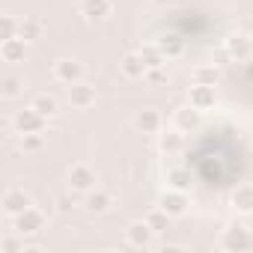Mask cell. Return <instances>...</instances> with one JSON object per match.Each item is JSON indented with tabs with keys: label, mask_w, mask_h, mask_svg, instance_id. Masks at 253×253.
<instances>
[{
	"label": "cell",
	"mask_w": 253,
	"mask_h": 253,
	"mask_svg": "<svg viewBox=\"0 0 253 253\" xmlns=\"http://www.w3.org/2000/svg\"><path fill=\"white\" fill-rule=\"evenodd\" d=\"M45 125H48V119L30 104V107H21V110H15V116H12V128H15V134H30V131H45Z\"/></svg>",
	"instance_id": "6da1fadb"
},
{
	"label": "cell",
	"mask_w": 253,
	"mask_h": 253,
	"mask_svg": "<svg viewBox=\"0 0 253 253\" xmlns=\"http://www.w3.org/2000/svg\"><path fill=\"white\" fill-rule=\"evenodd\" d=\"M220 250H229V253L253 250V232H250L247 226H229V229H223V235H220Z\"/></svg>",
	"instance_id": "7a4b0ae2"
},
{
	"label": "cell",
	"mask_w": 253,
	"mask_h": 253,
	"mask_svg": "<svg viewBox=\"0 0 253 253\" xmlns=\"http://www.w3.org/2000/svg\"><path fill=\"white\" fill-rule=\"evenodd\" d=\"M66 179H69V191H75V194H89L98 182V176L89 164H72Z\"/></svg>",
	"instance_id": "3957f363"
},
{
	"label": "cell",
	"mask_w": 253,
	"mask_h": 253,
	"mask_svg": "<svg viewBox=\"0 0 253 253\" xmlns=\"http://www.w3.org/2000/svg\"><path fill=\"white\" fill-rule=\"evenodd\" d=\"M155 229H152V223L143 217V220H131L128 226H125V241H128L131 247H152V241H155Z\"/></svg>",
	"instance_id": "277c9868"
},
{
	"label": "cell",
	"mask_w": 253,
	"mask_h": 253,
	"mask_svg": "<svg viewBox=\"0 0 253 253\" xmlns=\"http://www.w3.org/2000/svg\"><path fill=\"white\" fill-rule=\"evenodd\" d=\"M15 220V232L18 235H36L39 229H45V211L42 209H36V206H30V209H24L18 217H12Z\"/></svg>",
	"instance_id": "5b68a950"
},
{
	"label": "cell",
	"mask_w": 253,
	"mask_h": 253,
	"mask_svg": "<svg viewBox=\"0 0 253 253\" xmlns=\"http://www.w3.org/2000/svg\"><path fill=\"white\" fill-rule=\"evenodd\" d=\"M66 98H69V104L75 107V110H86V107H92L95 104V86L92 84H86V81H78V84H72L69 89H66Z\"/></svg>",
	"instance_id": "8992f818"
},
{
	"label": "cell",
	"mask_w": 253,
	"mask_h": 253,
	"mask_svg": "<svg viewBox=\"0 0 253 253\" xmlns=\"http://www.w3.org/2000/svg\"><path fill=\"white\" fill-rule=\"evenodd\" d=\"M54 78H57L60 84L72 86V84L84 81V66H81L75 57H60V60L54 63Z\"/></svg>",
	"instance_id": "52a82bcc"
},
{
	"label": "cell",
	"mask_w": 253,
	"mask_h": 253,
	"mask_svg": "<svg viewBox=\"0 0 253 253\" xmlns=\"http://www.w3.org/2000/svg\"><path fill=\"white\" fill-rule=\"evenodd\" d=\"M158 206L170 214V217H182L185 211H188V194L185 191H179V188H167L164 194H161V200H158Z\"/></svg>",
	"instance_id": "ba28073f"
},
{
	"label": "cell",
	"mask_w": 253,
	"mask_h": 253,
	"mask_svg": "<svg viewBox=\"0 0 253 253\" xmlns=\"http://www.w3.org/2000/svg\"><path fill=\"white\" fill-rule=\"evenodd\" d=\"M134 128L143 131V134H161V128H164V116H161V110H155V107L137 110V113H134Z\"/></svg>",
	"instance_id": "9c48e42d"
},
{
	"label": "cell",
	"mask_w": 253,
	"mask_h": 253,
	"mask_svg": "<svg viewBox=\"0 0 253 253\" xmlns=\"http://www.w3.org/2000/svg\"><path fill=\"white\" fill-rule=\"evenodd\" d=\"M214 101H217L214 86H209V84H191V89H188V104L191 107H197L200 113H206V110L214 107Z\"/></svg>",
	"instance_id": "30bf717a"
},
{
	"label": "cell",
	"mask_w": 253,
	"mask_h": 253,
	"mask_svg": "<svg viewBox=\"0 0 253 253\" xmlns=\"http://www.w3.org/2000/svg\"><path fill=\"white\" fill-rule=\"evenodd\" d=\"M0 206H3V211L9 214V217H18L24 209H30L33 203H30V194L24 191V188H9L6 194H3V200H0Z\"/></svg>",
	"instance_id": "8fae6325"
},
{
	"label": "cell",
	"mask_w": 253,
	"mask_h": 253,
	"mask_svg": "<svg viewBox=\"0 0 253 253\" xmlns=\"http://www.w3.org/2000/svg\"><path fill=\"white\" fill-rule=\"evenodd\" d=\"M223 48H226V54H229L232 60H238V63H244V60L253 57V39H250L247 33H232Z\"/></svg>",
	"instance_id": "7c38bea8"
},
{
	"label": "cell",
	"mask_w": 253,
	"mask_h": 253,
	"mask_svg": "<svg viewBox=\"0 0 253 253\" xmlns=\"http://www.w3.org/2000/svg\"><path fill=\"white\" fill-rule=\"evenodd\" d=\"M119 72L128 78V81H140V78H146V63H143V57H140V51H128L122 60H119Z\"/></svg>",
	"instance_id": "4fadbf2b"
},
{
	"label": "cell",
	"mask_w": 253,
	"mask_h": 253,
	"mask_svg": "<svg viewBox=\"0 0 253 253\" xmlns=\"http://www.w3.org/2000/svg\"><path fill=\"white\" fill-rule=\"evenodd\" d=\"M229 203L238 214H253V182H241L238 188H232Z\"/></svg>",
	"instance_id": "5bb4252c"
},
{
	"label": "cell",
	"mask_w": 253,
	"mask_h": 253,
	"mask_svg": "<svg viewBox=\"0 0 253 253\" xmlns=\"http://www.w3.org/2000/svg\"><path fill=\"white\" fill-rule=\"evenodd\" d=\"M84 206H86V211H89V214H104V211H110L113 197H110L107 191H101V188H92V191L86 194Z\"/></svg>",
	"instance_id": "9a60e30c"
},
{
	"label": "cell",
	"mask_w": 253,
	"mask_h": 253,
	"mask_svg": "<svg viewBox=\"0 0 253 253\" xmlns=\"http://www.w3.org/2000/svg\"><path fill=\"white\" fill-rule=\"evenodd\" d=\"M0 57H3L6 63H24V57H27V42H24L21 36L0 42Z\"/></svg>",
	"instance_id": "2e32d148"
},
{
	"label": "cell",
	"mask_w": 253,
	"mask_h": 253,
	"mask_svg": "<svg viewBox=\"0 0 253 253\" xmlns=\"http://www.w3.org/2000/svg\"><path fill=\"white\" fill-rule=\"evenodd\" d=\"M81 15L86 21H104L110 15V0H81Z\"/></svg>",
	"instance_id": "e0dca14e"
},
{
	"label": "cell",
	"mask_w": 253,
	"mask_h": 253,
	"mask_svg": "<svg viewBox=\"0 0 253 253\" xmlns=\"http://www.w3.org/2000/svg\"><path fill=\"white\" fill-rule=\"evenodd\" d=\"M173 125H176L179 131L191 134L197 125H200V110H197V107H191V104H188V107H182V110H176V113H173Z\"/></svg>",
	"instance_id": "ac0fdd59"
},
{
	"label": "cell",
	"mask_w": 253,
	"mask_h": 253,
	"mask_svg": "<svg viewBox=\"0 0 253 253\" xmlns=\"http://www.w3.org/2000/svg\"><path fill=\"white\" fill-rule=\"evenodd\" d=\"M155 45L161 48V54H164L167 60H173V57H182V51H185V39H182L179 33H173V30H170V33H164V36H161Z\"/></svg>",
	"instance_id": "d6986e66"
},
{
	"label": "cell",
	"mask_w": 253,
	"mask_h": 253,
	"mask_svg": "<svg viewBox=\"0 0 253 253\" xmlns=\"http://www.w3.org/2000/svg\"><path fill=\"white\" fill-rule=\"evenodd\" d=\"M220 81V72H217V66L211 63V66H197L194 72H191V84H209V86H214Z\"/></svg>",
	"instance_id": "ffe728a7"
},
{
	"label": "cell",
	"mask_w": 253,
	"mask_h": 253,
	"mask_svg": "<svg viewBox=\"0 0 253 253\" xmlns=\"http://www.w3.org/2000/svg\"><path fill=\"white\" fill-rule=\"evenodd\" d=\"M33 107L45 116V119H54L57 113H60V104H57V98L54 95H48V92H42V95H36L33 98Z\"/></svg>",
	"instance_id": "44dd1931"
},
{
	"label": "cell",
	"mask_w": 253,
	"mask_h": 253,
	"mask_svg": "<svg viewBox=\"0 0 253 253\" xmlns=\"http://www.w3.org/2000/svg\"><path fill=\"white\" fill-rule=\"evenodd\" d=\"M140 57H143V63H146V69H161L164 63H167V57L161 54V48L152 42V45H143L140 48Z\"/></svg>",
	"instance_id": "7402d4cb"
},
{
	"label": "cell",
	"mask_w": 253,
	"mask_h": 253,
	"mask_svg": "<svg viewBox=\"0 0 253 253\" xmlns=\"http://www.w3.org/2000/svg\"><path fill=\"white\" fill-rule=\"evenodd\" d=\"M185 131H167V134H158L161 137V152H167V155H176L182 146H185V137H182Z\"/></svg>",
	"instance_id": "603a6c76"
},
{
	"label": "cell",
	"mask_w": 253,
	"mask_h": 253,
	"mask_svg": "<svg viewBox=\"0 0 253 253\" xmlns=\"http://www.w3.org/2000/svg\"><path fill=\"white\" fill-rule=\"evenodd\" d=\"M191 185V173L185 167H170L167 170V188H179V191H188Z\"/></svg>",
	"instance_id": "cb8c5ba5"
},
{
	"label": "cell",
	"mask_w": 253,
	"mask_h": 253,
	"mask_svg": "<svg viewBox=\"0 0 253 253\" xmlns=\"http://www.w3.org/2000/svg\"><path fill=\"white\" fill-rule=\"evenodd\" d=\"M24 92V81L15 78V75H6L3 81H0V95L3 98H18Z\"/></svg>",
	"instance_id": "d4e9b609"
},
{
	"label": "cell",
	"mask_w": 253,
	"mask_h": 253,
	"mask_svg": "<svg viewBox=\"0 0 253 253\" xmlns=\"http://www.w3.org/2000/svg\"><path fill=\"white\" fill-rule=\"evenodd\" d=\"M39 33H42V24H39L36 18H24V21L18 24V36H21L24 42H36Z\"/></svg>",
	"instance_id": "484cf974"
},
{
	"label": "cell",
	"mask_w": 253,
	"mask_h": 253,
	"mask_svg": "<svg viewBox=\"0 0 253 253\" xmlns=\"http://www.w3.org/2000/svg\"><path fill=\"white\" fill-rule=\"evenodd\" d=\"M18 143L24 152H39L45 146V134L42 131H30V134H18Z\"/></svg>",
	"instance_id": "4316f807"
},
{
	"label": "cell",
	"mask_w": 253,
	"mask_h": 253,
	"mask_svg": "<svg viewBox=\"0 0 253 253\" xmlns=\"http://www.w3.org/2000/svg\"><path fill=\"white\" fill-rule=\"evenodd\" d=\"M18 24L12 15H0V42H6V39H15L18 36Z\"/></svg>",
	"instance_id": "83f0119b"
},
{
	"label": "cell",
	"mask_w": 253,
	"mask_h": 253,
	"mask_svg": "<svg viewBox=\"0 0 253 253\" xmlns=\"http://www.w3.org/2000/svg\"><path fill=\"white\" fill-rule=\"evenodd\" d=\"M146 220L152 223V229H155V232H164V229H167V220H170V214H167V211L158 206L155 211H149V214H146Z\"/></svg>",
	"instance_id": "f1b7e54d"
},
{
	"label": "cell",
	"mask_w": 253,
	"mask_h": 253,
	"mask_svg": "<svg viewBox=\"0 0 253 253\" xmlns=\"http://www.w3.org/2000/svg\"><path fill=\"white\" fill-rule=\"evenodd\" d=\"M0 247H3L6 253H21V244L15 238H3V244H0Z\"/></svg>",
	"instance_id": "f546056e"
},
{
	"label": "cell",
	"mask_w": 253,
	"mask_h": 253,
	"mask_svg": "<svg viewBox=\"0 0 253 253\" xmlns=\"http://www.w3.org/2000/svg\"><path fill=\"white\" fill-rule=\"evenodd\" d=\"M42 250H45V247L36 244V241H24V244H21V253H42Z\"/></svg>",
	"instance_id": "4dcf8cb0"
},
{
	"label": "cell",
	"mask_w": 253,
	"mask_h": 253,
	"mask_svg": "<svg viewBox=\"0 0 253 253\" xmlns=\"http://www.w3.org/2000/svg\"><path fill=\"white\" fill-rule=\"evenodd\" d=\"M146 78H149L152 84H164V72H161V69H149V72H146Z\"/></svg>",
	"instance_id": "1f68e13d"
},
{
	"label": "cell",
	"mask_w": 253,
	"mask_h": 253,
	"mask_svg": "<svg viewBox=\"0 0 253 253\" xmlns=\"http://www.w3.org/2000/svg\"><path fill=\"white\" fill-rule=\"evenodd\" d=\"M149 3H152L155 9H167V6H173V0H149Z\"/></svg>",
	"instance_id": "d6a6232c"
},
{
	"label": "cell",
	"mask_w": 253,
	"mask_h": 253,
	"mask_svg": "<svg viewBox=\"0 0 253 253\" xmlns=\"http://www.w3.org/2000/svg\"><path fill=\"white\" fill-rule=\"evenodd\" d=\"M72 209H75V203H72L69 197H63V200H60V211H72Z\"/></svg>",
	"instance_id": "836d02e7"
}]
</instances>
